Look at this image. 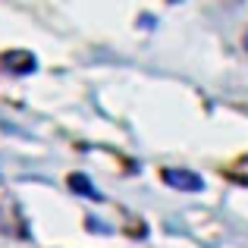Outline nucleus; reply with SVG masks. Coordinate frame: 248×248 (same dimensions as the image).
Segmentation results:
<instances>
[{
  "instance_id": "1",
  "label": "nucleus",
  "mask_w": 248,
  "mask_h": 248,
  "mask_svg": "<svg viewBox=\"0 0 248 248\" xmlns=\"http://www.w3.org/2000/svg\"><path fill=\"white\" fill-rule=\"evenodd\" d=\"M167 179L173 182V186H179V188H201L198 176H192V173H176V170H170Z\"/></svg>"
},
{
  "instance_id": "2",
  "label": "nucleus",
  "mask_w": 248,
  "mask_h": 248,
  "mask_svg": "<svg viewBox=\"0 0 248 248\" xmlns=\"http://www.w3.org/2000/svg\"><path fill=\"white\" fill-rule=\"evenodd\" d=\"M245 47H248V35H245Z\"/></svg>"
}]
</instances>
